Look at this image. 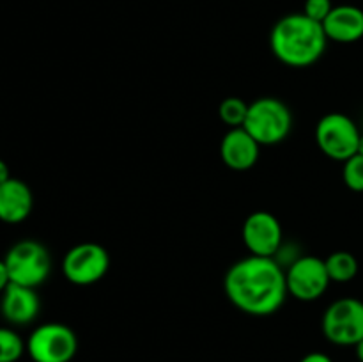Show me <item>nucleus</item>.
I'll list each match as a JSON object with an SVG mask.
<instances>
[{
  "label": "nucleus",
  "instance_id": "obj_1",
  "mask_svg": "<svg viewBox=\"0 0 363 362\" xmlns=\"http://www.w3.org/2000/svg\"><path fill=\"white\" fill-rule=\"evenodd\" d=\"M223 290L234 307L250 316L275 314L289 295L286 270L275 258L252 254L229 266Z\"/></svg>",
  "mask_w": 363,
  "mask_h": 362
},
{
  "label": "nucleus",
  "instance_id": "obj_2",
  "mask_svg": "<svg viewBox=\"0 0 363 362\" xmlns=\"http://www.w3.org/2000/svg\"><path fill=\"white\" fill-rule=\"evenodd\" d=\"M328 38L323 23L307 14L294 13L280 18L269 34V46L277 59L291 67H308L326 52Z\"/></svg>",
  "mask_w": 363,
  "mask_h": 362
},
{
  "label": "nucleus",
  "instance_id": "obj_3",
  "mask_svg": "<svg viewBox=\"0 0 363 362\" xmlns=\"http://www.w3.org/2000/svg\"><path fill=\"white\" fill-rule=\"evenodd\" d=\"M243 128L261 146H275L289 137L293 130V114L282 99L262 96L248 103Z\"/></svg>",
  "mask_w": 363,
  "mask_h": 362
},
{
  "label": "nucleus",
  "instance_id": "obj_4",
  "mask_svg": "<svg viewBox=\"0 0 363 362\" xmlns=\"http://www.w3.org/2000/svg\"><path fill=\"white\" fill-rule=\"evenodd\" d=\"M11 283L38 287L52 272V256L48 248L35 240H21L7 251L4 258Z\"/></svg>",
  "mask_w": 363,
  "mask_h": 362
},
{
  "label": "nucleus",
  "instance_id": "obj_5",
  "mask_svg": "<svg viewBox=\"0 0 363 362\" xmlns=\"http://www.w3.org/2000/svg\"><path fill=\"white\" fill-rule=\"evenodd\" d=\"M360 130L350 116L330 112L315 126V142L321 153L337 162H346L358 153Z\"/></svg>",
  "mask_w": 363,
  "mask_h": 362
},
{
  "label": "nucleus",
  "instance_id": "obj_6",
  "mask_svg": "<svg viewBox=\"0 0 363 362\" xmlns=\"http://www.w3.org/2000/svg\"><path fill=\"white\" fill-rule=\"evenodd\" d=\"M77 350V334L59 322L35 327L27 339V353L34 362H71Z\"/></svg>",
  "mask_w": 363,
  "mask_h": 362
},
{
  "label": "nucleus",
  "instance_id": "obj_7",
  "mask_svg": "<svg viewBox=\"0 0 363 362\" xmlns=\"http://www.w3.org/2000/svg\"><path fill=\"white\" fill-rule=\"evenodd\" d=\"M323 334L337 346H357L363 339V302L339 298L326 307L321 322Z\"/></svg>",
  "mask_w": 363,
  "mask_h": 362
},
{
  "label": "nucleus",
  "instance_id": "obj_8",
  "mask_svg": "<svg viewBox=\"0 0 363 362\" xmlns=\"http://www.w3.org/2000/svg\"><path fill=\"white\" fill-rule=\"evenodd\" d=\"M110 270V254L103 245L84 241L66 252L62 273L74 286H92L99 283Z\"/></svg>",
  "mask_w": 363,
  "mask_h": 362
},
{
  "label": "nucleus",
  "instance_id": "obj_9",
  "mask_svg": "<svg viewBox=\"0 0 363 362\" xmlns=\"http://www.w3.org/2000/svg\"><path fill=\"white\" fill-rule=\"evenodd\" d=\"M287 293L301 302H314L326 293L330 275L325 259L318 256H301L286 268Z\"/></svg>",
  "mask_w": 363,
  "mask_h": 362
},
{
  "label": "nucleus",
  "instance_id": "obj_10",
  "mask_svg": "<svg viewBox=\"0 0 363 362\" xmlns=\"http://www.w3.org/2000/svg\"><path fill=\"white\" fill-rule=\"evenodd\" d=\"M243 243L252 256L273 258L284 243L282 224L266 209L250 213L243 224Z\"/></svg>",
  "mask_w": 363,
  "mask_h": 362
},
{
  "label": "nucleus",
  "instance_id": "obj_11",
  "mask_svg": "<svg viewBox=\"0 0 363 362\" xmlns=\"http://www.w3.org/2000/svg\"><path fill=\"white\" fill-rule=\"evenodd\" d=\"M259 155H261V144L243 126L230 128L220 142L222 162L225 163V167L238 172H245L255 167Z\"/></svg>",
  "mask_w": 363,
  "mask_h": 362
},
{
  "label": "nucleus",
  "instance_id": "obj_12",
  "mask_svg": "<svg viewBox=\"0 0 363 362\" xmlns=\"http://www.w3.org/2000/svg\"><path fill=\"white\" fill-rule=\"evenodd\" d=\"M39 311H41V300H39L35 287L11 283L2 293L0 312L11 325H28L38 318Z\"/></svg>",
  "mask_w": 363,
  "mask_h": 362
},
{
  "label": "nucleus",
  "instance_id": "obj_13",
  "mask_svg": "<svg viewBox=\"0 0 363 362\" xmlns=\"http://www.w3.org/2000/svg\"><path fill=\"white\" fill-rule=\"evenodd\" d=\"M323 28L328 41L342 43V45L360 41L363 38V11L350 4L333 7L328 18L323 21Z\"/></svg>",
  "mask_w": 363,
  "mask_h": 362
},
{
  "label": "nucleus",
  "instance_id": "obj_14",
  "mask_svg": "<svg viewBox=\"0 0 363 362\" xmlns=\"http://www.w3.org/2000/svg\"><path fill=\"white\" fill-rule=\"evenodd\" d=\"M34 197L25 181L9 177L0 185V220L6 224H20L30 215Z\"/></svg>",
  "mask_w": 363,
  "mask_h": 362
},
{
  "label": "nucleus",
  "instance_id": "obj_15",
  "mask_svg": "<svg viewBox=\"0 0 363 362\" xmlns=\"http://www.w3.org/2000/svg\"><path fill=\"white\" fill-rule=\"evenodd\" d=\"M325 263L332 283L346 284L353 280L358 273V259L347 251L332 252L325 259Z\"/></svg>",
  "mask_w": 363,
  "mask_h": 362
},
{
  "label": "nucleus",
  "instance_id": "obj_16",
  "mask_svg": "<svg viewBox=\"0 0 363 362\" xmlns=\"http://www.w3.org/2000/svg\"><path fill=\"white\" fill-rule=\"evenodd\" d=\"M248 114V103L245 99L230 96L225 98L218 106V116L223 124L229 128H241L245 124Z\"/></svg>",
  "mask_w": 363,
  "mask_h": 362
},
{
  "label": "nucleus",
  "instance_id": "obj_17",
  "mask_svg": "<svg viewBox=\"0 0 363 362\" xmlns=\"http://www.w3.org/2000/svg\"><path fill=\"white\" fill-rule=\"evenodd\" d=\"M27 350V343L13 329L0 327V362H18Z\"/></svg>",
  "mask_w": 363,
  "mask_h": 362
},
{
  "label": "nucleus",
  "instance_id": "obj_18",
  "mask_svg": "<svg viewBox=\"0 0 363 362\" xmlns=\"http://www.w3.org/2000/svg\"><path fill=\"white\" fill-rule=\"evenodd\" d=\"M342 180L346 187L353 192H363V156L354 155L344 162Z\"/></svg>",
  "mask_w": 363,
  "mask_h": 362
},
{
  "label": "nucleus",
  "instance_id": "obj_19",
  "mask_svg": "<svg viewBox=\"0 0 363 362\" xmlns=\"http://www.w3.org/2000/svg\"><path fill=\"white\" fill-rule=\"evenodd\" d=\"M332 0H305L303 14H307L311 20L323 23L328 18V14L332 13Z\"/></svg>",
  "mask_w": 363,
  "mask_h": 362
},
{
  "label": "nucleus",
  "instance_id": "obj_20",
  "mask_svg": "<svg viewBox=\"0 0 363 362\" xmlns=\"http://www.w3.org/2000/svg\"><path fill=\"white\" fill-rule=\"evenodd\" d=\"M9 284H11V277H9V272H7L6 261L0 259V293H4Z\"/></svg>",
  "mask_w": 363,
  "mask_h": 362
},
{
  "label": "nucleus",
  "instance_id": "obj_21",
  "mask_svg": "<svg viewBox=\"0 0 363 362\" xmlns=\"http://www.w3.org/2000/svg\"><path fill=\"white\" fill-rule=\"evenodd\" d=\"M300 362H333V361L328 357V355L323 353V351H311V353L305 355Z\"/></svg>",
  "mask_w": 363,
  "mask_h": 362
},
{
  "label": "nucleus",
  "instance_id": "obj_22",
  "mask_svg": "<svg viewBox=\"0 0 363 362\" xmlns=\"http://www.w3.org/2000/svg\"><path fill=\"white\" fill-rule=\"evenodd\" d=\"M11 177V172H9V167H7V163L4 162L2 158H0V185L6 183L7 180Z\"/></svg>",
  "mask_w": 363,
  "mask_h": 362
},
{
  "label": "nucleus",
  "instance_id": "obj_23",
  "mask_svg": "<svg viewBox=\"0 0 363 362\" xmlns=\"http://www.w3.org/2000/svg\"><path fill=\"white\" fill-rule=\"evenodd\" d=\"M354 350H357V358H358V362H363V339L360 341V343L357 344V346H354Z\"/></svg>",
  "mask_w": 363,
  "mask_h": 362
},
{
  "label": "nucleus",
  "instance_id": "obj_24",
  "mask_svg": "<svg viewBox=\"0 0 363 362\" xmlns=\"http://www.w3.org/2000/svg\"><path fill=\"white\" fill-rule=\"evenodd\" d=\"M358 155L363 156V133H362V137H360V142H358Z\"/></svg>",
  "mask_w": 363,
  "mask_h": 362
}]
</instances>
